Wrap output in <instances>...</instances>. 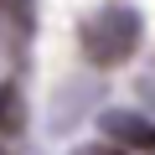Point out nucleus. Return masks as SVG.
Masks as SVG:
<instances>
[{
	"mask_svg": "<svg viewBox=\"0 0 155 155\" xmlns=\"http://www.w3.org/2000/svg\"><path fill=\"white\" fill-rule=\"evenodd\" d=\"M134 47H140V11H129V5H104V11H93V16L83 21V52H88V62L114 67V62H124Z\"/></svg>",
	"mask_w": 155,
	"mask_h": 155,
	"instance_id": "f257e3e1",
	"label": "nucleus"
},
{
	"mask_svg": "<svg viewBox=\"0 0 155 155\" xmlns=\"http://www.w3.org/2000/svg\"><path fill=\"white\" fill-rule=\"evenodd\" d=\"M104 129H109L114 140L134 145V150H155V124H150V119H140V114L114 109V114H104Z\"/></svg>",
	"mask_w": 155,
	"mask_h": 155,
	"instance_id": "f03ea898",
	"label": "nucleus"
},
{
	"mask_svg": "<svg viewBox=\"0 0 155 155\" xmlns=\"http://www.w3.org/2000/svg\"><path fill=\"white\" fill-rule=\"evenodd\" d=\"M26 124V104H21V88L16 83H5L0 88V134H16Z\"/></svg>",
	"mask_w": 155,
	"mask_h": 155,
	"instance_id": "7ed1b4c3",
	"label": "nucleus"
},
{
	"mask_svg": "<svg viewBox=\"0 0 155 155\" xmlns=\"http://www.w3.org/2000/svg\"><path fill=\"white\" fill-rule=\"evenodd\" d=\"M0 5H5V11H11V16H21V21H26V16H31V0H0Z\"/></svg>",
	"mask_w": 155,
	"mask_h": 155,
	"instance_id": "20e7f679",
	"label": "nucleus"
},
{
	"mask_svg": "<svg viewBox=\"0 0 155 155\" xmlns=\"http://www.w3.org/2000/svg\"><path fill=\"white\" fill-rule=\"evenodd\" d=\"M78 155H119V150H109V145H88V150H78Z\"/></svg>",
	"mask_w": 155,
	"mask_h": 155,
	"instance_id": "39448f33",
	"label": "nucleus"
}]
</instances>
